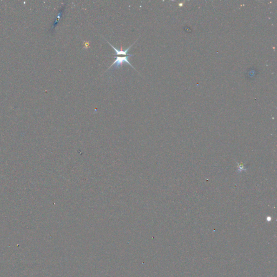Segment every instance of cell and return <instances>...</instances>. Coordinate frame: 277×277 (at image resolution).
<instances>
[{
	"label": "cell",
	"instance_id": "obj_1",
	"mask_svg": "<svg viewBox=\"0 0 277 277\" xmlns=\"http://www.w3.org/2000/svg\"><path fill=\"white\" fill-rule=\"evenodd\" d=\"M130 57H128V56H126V57H115V60L114 61L113 63L112 64V65L108 68L107 70H109L110 68H112V67H114V70L117 69H118V68H120L124 64H125V63L128 64L129 65H130L131 67H132L133 68H134V69H135V68H134L133 66L130 64V62L129 61H128V58H129Z\"/></svg>",
	"mask_w": 277,
	"mask_h": 277
},
{
	"label": "cell",
	"instance_id": "obj_2",
	"mask_svg": "<svg viewBox=\"0 0 277 277\" xmlns=\"http://www.w3.org/2000/svg\"><path fill=\"white\" fill-rule=\"evenodd\" d=\"M107 42H108V41H107ZM136 42H137V41H135V42L134 44H132L130 46V47H129V48H128V49H126L125 50H122V46H121V50H117V49H116V48H115V47H114V46H112V44H110V42H108V43L110 45V46H111V47H112V48H113L114 50H115V54H113L114 55H125V56H128V57H133V56H134V55H133V54H127V52H128V50L130 49V48L132 47V46L134 45V44H135Z\"/></svg>",
	"mask_w": 277,
	"mask_h": 277
},
{
	"label": "cell",
	"instance_id": "obj_3",
	"mask_svg": "<svg viewBox=\"0 0 277 277\" xmlns=\"http://www.w3.org/2000/svg\"><path fill=\"white\" fill-rule=\"evenodd\" d=\"M89 44L88 42L86 43V42H84V47H85L86 48H88V47L89 46Z\"/></svg>",
	"mask_w": 277,
	"mask_h": 277
}]
</instances>
